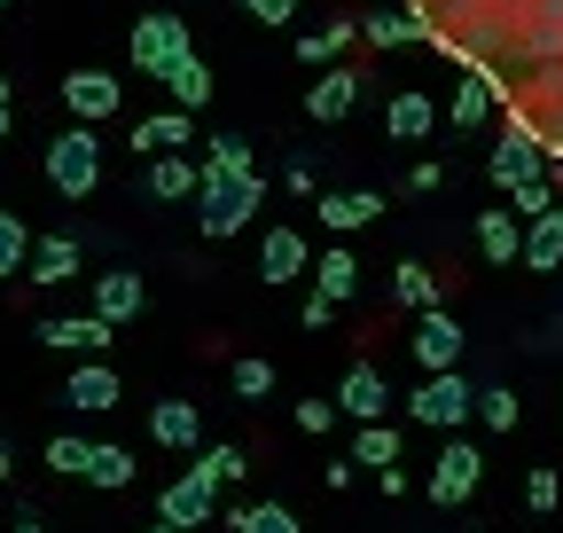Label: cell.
<instances>
[{"label": "cell", "mask_w": 563, "mask_h": 533, "mask_svg": "<svg viewBox=\"0 0 563 533\" xmlns=\"http://www.w3.org/2000/svg\"><path fill=\"white\" fill-rule=\"evenodd\" d=\"M258 196H266L258 173H220V165H203V181H196V228H203L211 243L243 236L251 213H258Z\"/></svg>", "instance_id": "obj_1"}, {"label": "cell", "mask_w": 563, "mask_h": 533, "mask_svg": "<svg viewBox=\"0 0 563 533\" xmlns=\"http://www.w3.org/2000/svg\"><path fill=\"white\" fill-rule=\"evenodd\" d=\"M47 181H55V196H95V181H102V142H95V126H70V133H55L47 142Z\"/></svg>", "instance_id": "obj_2"}, {"label": "cell", "mask_w": 563, "mask_h": 533, "mask_svg": "<svg viewBox=\"0 0 563 533\" xmlns=\"http://www.w3.org/2000/svg\"><path fill=\"white\" fill-rule=\"evenodd\" d=\"M407 416H415V424H431V432H454V424H470V416H477V384H470L462 369H431V377L415 384Z\"/></svg>", "instance_id": "obj_3"}, {"label": "cell", "mask_w": 563, "mask_h": 533, "mask_svg": "<svg viewBox=\"0 0 563 533\" xmlns=\"http://www.w3.org/2000/svg\"><path fill=\"white\" fill-rule=\"evenodd\" d=\"M180 55H196V40H188V24H180V17H141V24H133V72L165 79Z\"/></svg>", "instance_id": "obj_4"}, {"label": "cell", "mask_w": 563, "mask_h": 533, "mask_svg": "<svg viewBox=\"0 0 563 533\" xmlns=\"http://www.w3.org/2000/svg\"><path fill=\"white\" fill-rule=\"evenodd\" d=\"M477 479H485V455H477L470 439H446V447H439V463H431V502H439V510H454V502H470V494H477Z\"/></svg>", "instance_id": "obj_5"}, {"label": "cell", "mask_w": 563, "mask_h": 533, "mask_svg": "<svg viewBox=\"0 0 563 533\" xmlns=\"http://www.w3.org/2000/svg\"><path fill=\"white\" fill-rule=\"evenodd\" d=\"M211 502H220V479H211V471H196V463H188V471H180V479H173V487L157 494V518L188 533V525H203V518H211Z\"/></svg>", "instance_id": "obj_6"}, {"label": "cell", "mask_w": 563, "mask_h": 533, "mask_svg": "<svg viewBox=\"0 0 563 533\" xmlns=\"http://www.w3.org/2000/svg\"><path fill=\"white\" fill-rule=\"evenodd\" d=\"M384 409H391L384 369H376V361H352L344 384H336V416H352V424H384Z\"/></svg>", "instance_id": "obj_7"}, {"label": "cell", "mask_w": 563, "mask_h": 533, "mask_svg": "<svg viewBox=\"0 0 563 533\" xmlns=\"http://www.w3.org/2000/svg\"><path fill=\"white\" fill-rule=\"evenodd\" d=\"M485 173H493V181H501V188H525V181H540V173H548V157H540V142H532V133H525V126H509V133H501V142H493V157H485Z\"/></svg>", "instance_id": "obj_8"}, {"label": "cell", "mask_w": 563, "mask_h": 533, "mask_svg": "<svg viewBox=\"0 0 563 533\" xmlns=\"http://www.w3.org/2000/svg\"><path fill=\"white\" fill-rule=\"evenodd\" d=\"M118 102H125V87H118L110 72H70V79H63V110L79 118V126H102Z\"/></svg>", "instance_id": "obj_9"}, {"label": "cell", "mask_w": 563, "mask_h": 533, "mask_svg": "<svg viewBox=\"0 0 563 533\" xmlns=\"http://www.w3.org/2000/svg\"><path fill=\"white\" fill-rule=\"evenodd\" d=\"M462 346H470V338H462V322H454V314H439V306H431V314H415V361H422V369H454Z\"/></svg>", "instance_id": "obj_10"}, {"label": "cell", "mask_w": 563, "mask_h": 533, "mask_svg": "<svg viewBox=\"0 0 563 533\" xmlns=\"http://www.w3.org/2000/svg\"><path fill=\"white\" fill-rule=\"evenodd\" d=\"M306 266H313V251H306L298 228H266V243H258V283H298Z\"/></svg>", "instance_id": "obj_11"}, {"label": "cell", "mask_w": 563, "mask_h": 533, "mask_svg": "<svg viewBox=\"0 0 563 533\" xmlns=\"http://www.w3.org/2000/svg\"><path fill=\"white\" fill-rule=\"evenodd\" d=\"M63 400H70L79 416H102V409H118V369H110V361H79V369L63 377Z\"/></svg>", "instance_id": "obj_12"}, {"label": "cell", "mask_w": 563, "mask_h": 533, "mask_svg": "<svg viewBox=\"0 0 563 533\" xmlns=\"http://www.w3.org/2000/svg\"><path fill=\"white\" fill-rule=\"evenodd\" d=\"M40 346H55V353H102V346H110V322H102V314H63V322H40Z\"/></svg>", "instance_id": "obj_13"}, {"label": "cell", "mask_w": 563, "mask_h": 533, "mask_svg": "<svg viewBox=\"0 0 563 533\" xmlns=\"http://www.w3.org/2000/svg\"><path fill=\"white\" fill-rule=\"evenodd\" d=\"M141 298H150V291H141V275H133V266H110V275H95V314L118 329V322H133L141 314Z\"/></svg>", "instance_id": "obj_14"}, {"label": "cell", "mask_w": 563, "mask_h": 533, "mask_svg": "<svg viewBox=\"0 0 563 533\" xmlns=\"http://www.w3.org/2000/svg\"><path fill=\"white\" fill-rule=\"evenodd\" d=\"M376 213H384V196H376V188H329V196H321V228H336V236L368 228Z\"/></svg>", "instance_id": "obj_15"}, {"label": "cell", "mask_w": 563, "mask_h": 533, "mask_svg": "<svg viewBox=\"0 0 563 533\" xmlns=\"http://www.w3.org/2000/svg\"><path fill=\"white\" fill-rule=\"evenodd\" d=\"M352 102H361V72H321L306 87V118H321V126H336Z\"/></svg>", "instance_id": "obj_16"}, {"label": "cell", "mask_w": 563, "mask_h": 533, "mask_svg": "<svg viewBox=\"0 0 563 533\" xmlns=\"http://www.w3.org/2000/svg\"><path fill=\"white\" fill-rule=\"evenodd\" d=\"M493 102H501V79H493V72H477V63H470V79L454 87V102H446V118L470 133V126H485L493 118Z\"/></svg>", "instance_id": "obj_17"}, {"label": "cell", "mask_w": 563, "mask_h": 533, "mask_svg": "<svg viewBox=\"0 0 563 533\" xmlns=\"http://www.w3.org/2000/svg\"><path fill=\"white\" fill-rule=\"evenodd\" d=\"M188 133H196V126H188V110L173 102V110H157V118H141V126H133V150L173 157V150H188Z\"/></svg>", "instance_id": "obj_18"}, {"label": "cell", "mask_w": 563, "mask_h": 533, "mask_svg": "<svg viewBox=\"0 0 563 533\" xmlns=\"http://www.w3.org/2000/svg\"><path fill=\"white\" fill-rule=\"evenodd\" d=\"M150 432H157V447H196V439H203L196 400H157V409H150Z\"/></svg>", "instance_id": "obj_19"}, {"label": "cell", "mask_w": 563, "mask_h": 533, "mask_svg": "<svg viewBox=\"0 0 563 533\" xmlns=\"http://www.w3.org/2000/svg\"><path fill=\"white\" fill-rule=\"evenodd\" d=\"M439 126V110H431V95H391V110H384V133H391V142H422V133H431Z\"/></svg>", "instance_id": "obj_20"}, {"label": "cell", "mask_w": 563, "mask_h": 533, "mask_svg": "<svg viewBox=\"0 0 563 533\" xmlns=\"http://www.w3.org/2000/svg\"><path fill=\"white\" fill-rule=\"evenodd\" d=\"M24 266H32V283H70V275H79V243H70V236H40Z\"/></svg>", "instance_id": "obj_21"}, {"label": "cell", "mask_w": 563, "mask_h": 533, "mask_svg": "<svg viewBox=\"0 0 563 533\" xmlns=\"http://www.w3.org/2000/svg\"><path fill=\"white\" fill-rule=\"evenodd\" d=\"M196 181H203V165H188L180 150H173V157H150V196H157V205H180V196H196Z\"/></svg>", "instance_id": "obj_22"}, {"label": "cell", "mask_w": 563, "mask_h": 533, "mask_svg": "<svg viewBox=\"0 0 563 533\" xmlns=\"http://www.w3.org/2000/svg\"><path fill=\"white\" fill-rule=\"evenodd\" d=\"M477 251H485L493 266H509V259L525 251V228H517V213H477Z\"/></svg>", "instance_id": "obj_23"}, {"label": "cell", "mask_w": 563, "mask_h": 533, "mask_svg": "<svg viewBox=\"0 0 563 533\" xmlns=\"http://www.w3.org/2000/svg\"><path fill=\"white\" fill-rule=\"evenodd\" d=\"M313 291H321V298H336V306H344V298H352V291H361V259H352V251H344V243H336V251H321V266H313Z\"/></svg>", "instance_id": "obj_24"}, {"label": "cell", "mask_w": 563, "mask_h": 533, "mask_svg": "<svg viewBox=\"0 0 563 533\" xmlns=\"http://www.w3.org/2000/svg\"><path fill=\"white\" fill-rule=\"evenodd\" d=\"M165 87H173L180 110H203V102H211V63H203V55H180L173 72H165Z\"/></svg>", "instance_id": "obj_25"}, {"label": "cell", "mask_w": 563, "mask_h": 533, "mask_svg": "<svg viewBox=\"0 0 563 533\" xmlns=\"http://www.w3.org/2000/svg\"><path fill=\"white\" fill-rule=\"evenodd\" d=\"M391 298H399L407 314H431V306H439V275H431L422 259H407L399 275H391Z\"/></svg>", "instance_id": "obj_26"}, {"label": "cell", "mask_w": 563, "mask_h": 533, "mask_svg": "<svg viewBox=\"0 0 563 533\" xmlns=\"http://www.w3.org/2000/svg\"><path fill=\"white\" fill-rule=\"evenodd\" d=\"M352 463L391 471V463H399V432H391V424H361V439H352Z\"/></svg>", "instance_id": "obj_27"}, {"label": "cell", "mask_w": 563, "mask_h": 533, "mask_svg": "<svg viewBox=\"0 0 563 533\" xmlns=\"http://www.w3.org/2000/svg\"><path fill=\"white\" fill-rule=\"evenodd\" d=\"M87 463H95V439H79V432H55V439H47V471L87 479Z\"/></svg>", "instance_id": "obj_28"}, {"label": "cell", "mask_w": 563, "mask_h": 533, "mask_svg": "<svg viewBox=\"0 0 563 533\" xmlns=\"http://www.w3.org/2000/svg\"><path fill=\"white\" fill-rule=\"evenodd\" d=\"M361 40H376V47H399V40H431V24H422L415 9H407V17H361Z\"/></svg>", "instance_id": "obj_29"}, {"label": "cell", "mask_w": 563, "mask_h": 533, "mask_svg": "<svg viewBox=\"0 0 563 533\" xmlns=\"http://www.w3.org/2000/svg\"><path fill=\"white\" fill-rule=\"evenodd\" d=\"M87 479H95V487H110V494H118V487H133V455H125V447H95Z\"/></svg>", "instance_id": "obj_30"}, {"label": "cell", "mask_w": 563, "mask_h": 533, "mask_svg": "<svg viewBox=\"0 0 563 533\" xmlns=\"http://www.w3.org/2000/svg\"><path fill=\"white\" fill-rule=\"evenodd\" d=\"M477 416H485L493 432H517L525 409H517V392H509V384H485V392H477Z\"/></svg>", "instance_id": "obj_31"}, {"label": "cell", "mask_w": 563, "mask_h": 533, "mask_svg": "<svg viewBox=\"0 0 563 533\" xmlns=\"http://www.w3.org/2000/svg\"><path fill=\"white\" fill-rule=\"evenodd\" d=\"M24 259H32V236L16 213H0V275H24Z\"/></svg>", "instance_id": "obj_32"}, {"label": "cell", "mask_w": 563, "mask_h": 533, "mask_svg": "<svg viewBox=\"0 0 563 533\" xmlns=\"http://www.w3.org/2000/svg\"><path fill=\"white\" fill-rule=\"evenodd\" d=\"M235 533H298V518L282 502H251V510H235Z\"/></svg>", "instance_id": "obj_33"}, {"label": "cell", "mask_w": 563, "mask_h": 533, "mask_svg": "<svg viewBox=\"0 0 563 533\" xmlns=\"http://www.w3.org/2000/svg\"><path fill=\"white\" fill-rule=\"evenodd\" d=\"M352 32H361V24H352V17H336V24H321V32H306V40H298V55H306V63H329V55H336V47H344Z\"/></svg>", "instance_id": "obj_34"}, {"label": "cell", "mask_w": 563, "mask_h": 533, "mask_svg": "<svg viewBox=\"0 0 563 533\" xmlns=\"http://www.w3.org/2000/svg\"><path fill=\"white\" fill-rule=\"evenodd\" d=\"M196 471H211V479L228 487V479H243V471H251V455H243V447H203V455H196Z\"/></svg>", "instance_id": "obj_35"}, {"label": "cell", "mask_w": 563, "mask_h": 533, "mask_svg": "<svg viewBox=\"0 0 563 533\" xmlns=\"http://www.w3.org/2000/svg\"><path fill=\"white\" fill-rule=\"evenodd\" d=\"M211 165H220V173H258V165H251V142H243V133H220V142H211Z\"/></svg>", "instance_id": "obj_36"}, {"label": "cell", "mask_w": 563, "mask_h": 533, "mask_svg": "<svg viewBox=\"0 0 563 533\" xmlns=\"http://www.w3.org/2000/svg\"><path fill=\"white\" fill-rule=\"evenodd\" d=\"M509 205H517V220H540V213L555 205V188H548V173H540V181H525V188H509Z\"/></svg>", "instance_id": "obj_37"}, {"label": "cell", "mask_w": 563, "mask_h": 533, "mask_svg": "<svg viewBox=\"0 0 563 533\" xmlns=\"http://www.w3.org/2000/svg\"><path fill=\"white\" fill-rule=\"evenodd\" d=\"M235 392L243 400H266L274 392V361H235Z\"/></svg>", "instance_id": "obj_38"}, {"label": "cell", "mask_w": 563, "mask_h": 533, "mask_svg": "<svg viewBox=\"0 0 563 533\" xmlns=\"http://www.w3.org/2000/svg\"><path fill=\"white\" fill-rule=\"evenodd\" d=\"M525 502H532V510H540V518H548V510H555V502H563V487H555V471H548V463H540V471H532V479H525Z\"/></svg>", "instance_id": "obj_39"}, {"label": "cell", "mask_w": 563, "mask_h": 533, "mask_svg": "<svg viewBox=\"0 0 563 533\" xmlns=\"http://www.w3.org/2000/svg\"><path fill=\"white\" fill-rule=\"evenodd\" d=\"M336 424V400H298V432H329Z\"/></svg>", "instance_id": "obj_40"}, {"label": "cell", "mask_w": 563, "mask_h": 533, "mask_svg": "<svg viewBox=\"0 0 563 533\" xmlns=\"http://www.w3.org/2000/svg\"><path fill=\"white\" fill-rule=\"evenodd\" d=\"M243 9H251L258 24H290V17H298V0H243Z\"/></svg>", "instance_id": "obj_41"}, {"label": "cell", "mask_w": 563, "mask_h": 533, "mask_svg": "<svg viewBox=\"0 0 563 533\" xmlns=\"http://www.w3.org/2000/svg\"><path fill=\"white\" fill-rule=\"evenodd\" d=\"M329 322H336V298L313 291V298H306V329H329Z\"/></svg>", "instance_id": "obj_42"}, {"label": "cell", "mask_w": 563, "mask_h": 533, "mask_svg": "<svg viewBox=\"0 0 563 533\" xmlns=\"http://www.w3.org/2000/svg\"><path fill=\"white\" fill-rule=\"evenodd\" d=\"M548 188H555V196H563V157H548Z\"/></svg>", "instance_id": "obj_43"}, {"label": "cell", "mask_w": 563, "mask_h": 533, "mask_svg": "<svg viewBox=\"0 0 563 533\" xmlns=\"http://www.w3.org/2000/svg\"><path fill=\"white\" fill-rule=\"evenodd\" d=\"M9 533H47V525H40V518H16V525H9Z\"/></svg>", "instance_id": "obj_44"}, {"label": "cell", "mask_w": 563, "mask_h": 533, "mask_svg": "<svg viewBox=\"0 0 563 533\" xmlns=\"http://www.w3.org/2000/svg\"><path fill=\"white\" fill-rule=\"evenodd\" d=\"M0 487H9V447H0Z\"/></svg>", "instance_id": "obj_45"}, {"label": "cell", "mask_w": 563, "mask_h": 533, "mask_svg": "<svg viewBox=\"0 0 563 533\" xmlns=\"http://www.w3.org/2000/svg\"><path fill=\"white\" fill-rule=\"evenodd\" d=\"M0 142H9V102H0Z\"/></svg>", "instance_id": "obj_46"}, {"label": "cell", "mask_w": 563, "mask_h": 533, "mask_svg": "<svg viewBox=\"0 0 563 533\" xmlns=\"http://www.w3.org/2000/svg\"><path fill=\"white\" fill-rule=\"evenodd\" d=\"M150 533H180V525H165V518H157V525H150Z\"/></svg>", "instance_id": "obj_47"}, {"label": "cell", "mask_w": 563, "mask_h": 533, "mask_svg": "<svg viewBox=\"0 0 563 533\" xmlns=\"http://www.w3.org/2000/svg\"><path fill=\"white\" fill-rule=\"evenodd\" d=\"M555 424H563V409H555Z\"/></svg>", "instance_id": "obj_48"}, {"label": "cell", "mask_w": 563, "mask_h": 533, "mask_svg": "<svg viewBox=\"0 0 563 533\" xmlns=\"http://www.w3.org/2000/svg\"><path fill=\"white\" fill-rule=\"evenodd\" d=\"M0 9H9V0H0Z\"/></svg>", "instance_id": "obj_49"}]
</instances>
